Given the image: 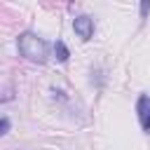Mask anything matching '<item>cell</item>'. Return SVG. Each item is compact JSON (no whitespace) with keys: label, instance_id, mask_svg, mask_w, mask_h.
<instances>
[{"label":"cell","instance_id":"obj_1","mask_svg":"<svg viewBox=\"0 0 150 150\" xmlns=\"http://www.w3.org/2000/svg\"><path fill=\"white\" fill-rule=\"evenodd\" d=\"M16 45H19V52L28 61H35V63H45L47 61V45H45L42 38L33 35V33H23V35H19Z\"/></svg>","mask_w":150,"mask_h":150},{"label":"cell","instance_id":"obj_2","mask_svg":"<svg viewBox=\"0 0 150 150\" xmlns=\"http://www.w3.org/2000/svg\"><path fill=\"white\" fill-rule=\"evenodd\" d=\"M73 28H75V33L82 38V40H89L91 35H94V21L89 19V16H75L73 19Z\"/></svg>","mask_w":150,"mask_h":150},{"label":"cell","instance_id":"obj_3","mask_svg":"<svg viewBox=\"0 0 150 150\" xmlns=\"http://www.w3.org/2000/svg\"><path fill=\"white\" fill-rule=\"evenodd\" d=\"M136 110H138L141 127H143L145 131H150V96H141V98H138V105H136Z\"/></svg>","mask_w":150,"mask_h":150},{"label":"cell","instance_id":"obj_4","mask_svg":"<svg viewBox=\"0 0 150 150\" xmlns=\"http://www.w3.org/2000/svg\"><path fill=\"white\" fill-rule=\"evenodd\" d=\"M54 56H56V59H59L61 63H66V61H68V56H70L68 47H66V45H63L61 40H56V42H54Z\"/></svg>","mask_w":150,"mask_h":150},{"label":"cell","instance_id":"obj_5","mask_svg":"<svg viewBox=\"0 0 150 150\" xmlns=\"http://www.w3.org/2000/svg\"><path fill=\"white\" fill-rule=\"evenodd\" d=\"M0 129H2L0 134H7V131H9V120H7V117H2V124H0Z\"/></svg>","mask_w":150,"mask_h":150},{"label":"cell","instance_id":"obj_6","mask_svg":"<svg viewBox=\"0 0 150 150\" xmlns=\"http://www.w3.org/2000/svg\"><path fill=\"white\" fill-rule=\"evenodd\" d=\"M148 9H150V5H148V2H143V5H141V14L145 16V12H148Z\"/></svg>","mask_w":150,"mask_h":150}]
</instances>
